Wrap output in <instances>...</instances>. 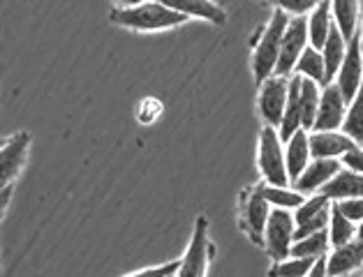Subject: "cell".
Masks as SVG:
<instances>
[{
	"mask_svg": "<svg viewBox=\"0 0 363 277\" xmlns=\"http://www.w3.org/2000/svg\"><path fill=\"white\" fill-rule=\"evenodd\" d=\"M289 19H291V16L287 12L273 10L269 23L264 26L259 33H257V38L252 42V77H255L257 86H259L264 79L276 74L282 35H285Z\"/></svg>",
	"mask_w": 363,
	"mask_h": 277,
	"instance_id": "obj_2",
	"label": "cell"
},
{
	"mask_svg": "<svg viewBox=\"0 0 363 277\" xmlns=\"http://www.w3.org/2000/svg\"><path fill=\"white\" fill-rule=\"evenodd\" d=\"M257 166H259L262 181L267 185L285 187L291 185L285 164V148L278 134V128L264 125L259 132V146H257Z\"/></svg>",
	"mask_w": 363,
	"mask_h": 277,
	"instance_id": "obj_3",
	"label": "cell"
},
{
	"mask_svg": "<svg viewBox=\"0 0 363 277\" xmlns=\"http://www.w3.org/2000/svg\"><path fill=\"white\" fill-rule=\"evenodd\" d=\"M257 111H259V118L264 125H271V128H280L282 123V113H285L287 106V95H289V77H280L273 74L269 79L257 86Z\"/></svg>",
	"mask_w": 363,
	"mask_h": 277,
	"instance_id": "obj_7",
	"label": "cell"
},
{
	"mask_svg": "<svg viewBox=\"0 0 363 277\" xmlns=\"http://www.w3.org/2000/svg\"><path fill=\"white\" fill-rule=\"evenodd\" d=\"M113 3H116V7H135V5L146 3V0H113Z\"/></svg>",
	"mask_w": 363,
	"mask_h": 277,
	"instance_id": "obj_36",
	"label": "cell"
},
{
	"mask_svg": "<svg viewBox=\"0 0 363 277\" xmlns=\"http://www.w3.org/2000/svg\"><path fill=\"white\" fill-rule=\"evenodd\" d=\"M306 277H329V273H326V256H320L315 261V266L310 268V273Z\"/></svg>",
	"mask_w": 363,
	"mask_h": 277,
	"instance_id": "obj_34",
	"label": "cell"
},
{
	"mask_svg": "<svg viewBox=\"0 0 363 277\" xmlns=\"http://www.w3.org/2000/svg\"><path fill=\"white\" fill-rule=\"evenodd\" d=\"M333 26H335V21H333V14H331V3H329V0H322V3L308 14V40H310V47H315V49L322 51L324 42H326V38H329V33H331Z\"/></svg>",
	"mask_w": 363,
	"mask_h": 277,
	"instance_id": "obj_21",
	"label": "cell"
},
{
	"mask_svg": "<svg viewBox=\"0 0 363 277\" xmlns=\"http://www.w3.org/2000/svg\"><path fill=\"white\" fill-rule=\"evenodd\" d=\"M329 3L335 26L342 33V38L350 42L361 26V0H329Z\"/></svg>",
	"mask_w": 363,
	"mask_h": 277,
	"instance_id": "obj_20",
	"label": "cell"
},
{
	"mask_svg": "<svg viewBox=\"0 0 363 277\" xmlns=\"http://www.w3.org/2000/svg\"><path fill=\"white\" fill-rule=\"evenodd\" d=\"M109 21L135 33H157L183 26L188 21V16L169 10V7L157 3V0H146V3L135 7H113Z\"/></svg>",
	"mask_w": 363,
	"mask_h": 277,
	"instance_id": "obj_1",
	"label": "cell"
},
{
	"mask_svg": "<svg viewBox=\"0 0 363 277\" xmlns=\"http://www.w3.org/2000/svg\"><path fill=\"white\" fill-rule=\"evenodd\" d=\"M211 256H213V243L208 238V220L199 215L197 222H194L190 245L185 249L174 277H206Z\"/></svg>",
	"mask_w": 363,
	"mask_h": 277,
	"instance_id": "obj_5",
	"label": "cell"
},
{
	"mask_svg": "<svg viewBox=\"0 0 363 277\" xmlns=\"http://www.w3.org/2000/svg\"><path fill=\"white\" fill-rule=\"evenodd\" d=\"M331 205L333 201L324 194H310L306 196V201L294 210V240L306 238L310 234H317V231L329 229V220H331Z\"/></svg>",
	"mask_w": 363,
	"mask_h": 277,
	"instance_id": "obj_10",
	"label": "cell"
},
{
	"mask_svg": "<svg viewBox=\"0 0 363 277\" xmlns=\"http://www.w3.org/2000/svg\"><path fill=\"white\" fill-rule=\"evenodd\" d=\"M157 3L167 5L169 10L179 12L183 16H188V19H201L213 26L227 23V12L216 0H157Z\"/></svg>",
	"mask_w": 363,
	"mask_h": 277,
	"instance_id": "obj_15",
	"label": "cell"
},
{
	"mask_svg": "<svg viewBox=\"0 0 363 277\" xmlns=\"http://www.w3.org/2000/svg\"><path fill=\"white\" fill-rule=\"evenodd\" d=\"M294 213L271 208V215L264 229V252L269 254L271 261H282L291 256V245H294Z\"/></svg>",
	"mask_w": 363,
	"mask_h": 277,
	"instance_id": "obj_6",
	"label": "cell"
},
{
	"mask_svg": "<svg viewBox=\"0 0 363 277\" xmlns=\"http://www.w3.org/2000/svg\"><path fill=\"white\" fill-rule=\"evenodd\" d=\"M310 47L308 40V16H291L285 35H282V44H280V56H278V65H276V74L280 77H291L296 69V62L301 58V53Z\"/></svg>",
	"mask_w": 363,
	"mask_h": 277,
	"instance_id": "obj_8",
	"label": "cell"
},
{
	"mask_svg": "<svg viewBox=\"0 0 363 277\" xmlns=\"http://www.w3.org/2000/svg\"><path fill=\"white\" fill-rule=\"evenodd\" d=\"M340 164H342V169H350V171L363 174V146L357 144L354 148H350L347 153L340 157Z\"/></svg>",
	"mask_w": 363,
	"mask_h": 277,
	"instance_id": "obj_33",
	"label": "cell"
},
{
	"mask_svg": "<svg viewBox=\"0 0 363 277\" xmlns=\"http://www.w3.org/2000/svg\"><path fill=\"white\" fill-rule=\"evenodd\" d=\"M30 153V134L16 132L0 146V190L14 187L16 178L21 176Z\"/></svg>",
	"mask_w": 363,
	"mask_h": 277,
	"instance_id": "obj_9",
	"label": "cell"
},
{
	"mask_svg": "<svg viewBox=\"0 0 363 277\" xmlns=\"http://www.w3.org/2000/svg\"><path fill=\"white\" fill-rule=\"evenodd\" d=\"M347 40L342 38V33L338 30V26H333L329 38H326L324 47H322V58H324V67H326V84L335 81V74L345 60V53H347Z\"/></svg>",
	"mask_w": 363,
	"mask_h": 277,
	"instance_id": "obj_22",
	"label": "cell"
},
{
	"mask_svg": "<svg viewBox=\"0 0 363 277\" xmlns=\"http://www.w3.org/2000/svg\"><path fill=\"white\" fill-rule=\"evenodd\" d=\"M342 132L347 134L350 139L357 141V144L363 146V86L359 88V93L354 95V100L347 104Z\"/></svg>",
	"mask_w": 363,
	"mask_h": 277,
	"instance_id": "obj_28",
	"label": "cell"
},
{
	"mask_svg": "<svg viewBox=\"0 0 363 277\" xmlns=\"http://www.w3.org/2000/svg\"><path fill=\"white\" fill-rule=\"evenodd\" d=\"M357 38H359V49H361V58H363V23L359 26V33H357Z\"/></svg>",
	"mask_w": 363,
	"mask_h": 277,
	"instance_id": "obj_37",
	"label": "cell"
},
{
	"mask_svg": "<svg viewBox=\"0 0 363 277\" xmlns=\"http://www.w3.org/2000/svg\"><path fill=\"white\" fill-rule=\"evenodd\" d=\"M172 277H174V275H172Z\"/></svg>",
	"mask_w": 363,
	"mask_h": 277,
	"instance_id": "obj_40",
	"label": "cell"
},
{
	"mask_svg": "<svg viewBox=\"0 0 363 277\" xmlns=\"http://www.w3.org/2000/svg\"><path fill=\"white\" fill-rule=\"evenodd\" d=\"M320 97H322V86L315 84L313 79L301 77V128L306 132L313 130L317 109H320Z\"/></svg>",
	"mask_w": 363,
	"mask_h": 277,
	"instance_id": "obj_23",
	"label": "cell"
},
{
	"mask_svg": "<svg viewBox=\"0 0 363 277\" xmlns=\"http://www.w3.org/2000/svg\"><path fill=\"white\" fill-rule=\"evenodd\" d=\"M317 259H301V256H287L282 261H273L269 268V277H306L310 268L315 266Z\"/></svg>",
	"mask_w": 363,
	"mask_h": 277,
	"instance_id": "obj_29",
	"label": "cell"
},
{
	"mask_svg": "<svg viewBox=\"0 0 363 277\" xmlns=\"http://www.w3.org/2000/svg\"><path fill=\"white\" fill-rule=\"evenodd\" d=\"M303 130L301 128V77L291 74L289 77V95H287V106L285 113H282V123L278 128V134L282 139V144L289 141V137L294 132Z\"/></svg>",
	"mask_w": 363,
	"mask_h": 277,
	"instance_id": "obj_19",
	"label": "cell"
},
{
	"mask_svg": "<svg viewBox=\"0 0 363 277\" xmlns=\"http://www.w3.org/2000/svg\"><path fill=\"white\" fill-rule=\"evenodd\" d=\"M294 74L306 77V79H313L315 84H320L324 88L326 86V67H324L322 51L315 49V47H306V51L301 53V58L296 62Z\"/></svg>",
	"mask_w": 363,
	"mask_h": 277,
	"instance_id": "obj_26",
	"label": "cell"
},
{
	"mask_svg": "<svg viewBox=\"0 0 363 277\" xmlns=\"http://www.w3.org/2000/svg\"><path fill=\"white\" fill-rule=\"evenodd\" d=\"M331 240H329V229L317 231V234H310L306 238L294 240L291 245V256H301V259H320L329 254Z\"/></svg>",
	"mask_w": 363,
	"mask_h": 277,
	"instance_id": "obj_25",
	"label": "cell"
},
{
	"mask_svg": "<svg viewBox=\"0 0 363 277\" xmlns=\"http://www.w3.org/2000/svg\"><path fill=\"white\" fill-rule=\"evenodd\" d=\"M262 192L264 199L271 203V208H282V210H291L294 213L301 203L306 201V194H301L294 187H278V185H267L262 181Z\"/></svg>",
	"mask_w": 363,
	"mask_h": 277,
	"instance_id": "obj_24",
	"label": "cell"
},
{
	"mask_svg": "<svg viewBox=\"0 0 363 277\" xmlns=\"http://www.w3.org/2000/svg\"><path fill=\"white\" fill-rule=\"evenodd\" d=\"M320 194L329 196L331 201L357 199V196H363V174L350 171V169H340V171L322 187Z\"/></svg>",
	"mask_w": 363,
	"mask_h": 277,
	"instance_id": "obj_18",
	"label": "cell"
},
{
	"mask_svg": "<svg viewBox=\"0 0 363 277\" xmlns=\"http://www.w3.org/2000/svg\"><path fill=\"white\" fill-rule=\"evenodd\" d=\"M357 227L352 220H347L342 213L331 205V220H329V240H331V247H340V245H347L357 238Z\"/></svg>",
	"mask_w": 363,
	"mask_h": 277,
	"instance_id": "obj_27",
	"label": "cell"
},
{
	"mask_svg": "<svg viewBox=\"0 0 363 277\" xmlns=\"http://www.w3.org/2000/svg\"><path fill=\"white\" fill-rule=\"evenodd\" d=\"M333 84L340 88V93L347 102L354 100V95H357L359 88L363 86V58H361L357 35H354L347 44V53H345V60L338 69V74H335Z\"/></svg>",
	"mask_w": 363,
	"mask_h": 277,
	"instance_id": "obj_12",
	"label": "cell"
},
{
	"mask_svg": "<svg viewBox=\"0 0 363 277\" xmlns=\"http://www.w3.org/2000/svg\"><path fill=\"white\" fill-rule=\"evenodd\" d=\"M333 205L347 220H352L354 225H361L363 222V196H357V199H342V201H333Z\"/></svg>",
	"mask_w": 363,
	"mask_h": 277,
	"instance_id": "obj_31",
	"label": "cell"
},
{
	"mask_svg": "<svg viewBox=\"0 0 363 277\" xmlns=\"http://www.w3.org/2000/svg\"><path fill=\"white\" fill-rule=\"evenodd\" d=\"M357 238H361V240H363V222L357 227Z\"/></svg>",
	"mask_w": 363,
	"mask_h": 277,
	"instance_id": "obj_38",
	"label": "cell"
},
{
	"mask_svg": "<svg viewBox=\"0 0 363 277\" xmlns=\"http://www.w3.org/2000/svg\"><path fill=\"white\" fill-rule=\"evenodd\" d=\"M271 215V203L264 199L262 183L245 187L238 199V220H241L243 234L252 240L255 245H264V229Z\"/></svg>",
	"mask_w": 363,
	"mask_h": 277,
	"instance_id": "obj_4",
	"label": "cell"
},
{
	"mask_svg": "<svg viewBox=\"0 0 363 277\" xmlns=\"http://www.w3.org/2000/svg\"><path fill=\"white\" fill-rule=\"evenodd\" d=\"M347 100L342 97L340 88L335 84H326L322 88L320 109H317V118L310 132H333L342 130L345 113H347Z\"/></svg>",
	"mask_w": 363,
	"mask_h": 277,
	"instance_id": "obj_11",
	"label": "cell"
},
{
	"mask_svg": "<svg viewBox=\"0 0 363 277\" xmlns=\"http://www.w3.org/2000/svg\"><path fill=\"white\" fill-rule=\"evenodd\" d=\"M342 169L340 159H324V157H313L310 164L306 166V171L301 174L291 187L298 190L301 194H317L322 187L331 181V178Z\"/></svg>",
	"mask_w": 363,
	"mask_h": 277,
	"instance_id": "obj_13",
	"label": "cell"
},
{
	"mask_svg": "<svg viewBox=\"0 0 363 277\" xmlns=\"http://www.w3.org/2000/svg\"><path fill=\"white\" fill-rule=\"evenodd\" d=\"M310 155L324 159H340L350 148L357 146V141L350 139L342 130L333 132H308Z\"/></svg>",
	"mask_w": 363,
	"mask_h": 277,
	"instance_id": "obj_14",
	"label": "cell"
},
{
	"mask_svg": "<svg viewBox=\"0 0 363 277\" xmlns=\"http://www.w3.org/2000/svg\"><path fill=\"white\" fill-rule=\"evenodd\" d=\"M264 3L273 5L276 10L287 12L289 16H306L313 12L322 0H264Z\"/></svg>",
	"mask_w": 363,
	"mask_h": 277,
	"instance_id": "obj_30",
	"label": "cell"
},
{
	"mask_svg": "<svg viewBox=\"0 0 363 277\" xmlns=\"http://www.w3.org/2000/svg\"><path fill=\"white\" fill-rule=\"evenodd\" d=\"M3 144H5V139H3V137H0V146H3Z\"/></svg>",
	"mask_w": 363,
	"mask_h": 277,
	"instance_id": "obj_39",
	"label": "cell"
},
{
	"mask_svg": "<svg viewBox=\"0 0 363 277\" xmlns=\"http://www.w3.org/2000/svg\"><path fill=\"white\" fill-rule=\"evenodd\" d=\"M285 164H287V176L289 183H294L296 178L306 171V166L310 164V139L306 130H298L289 137V141H285Z\"/></svg>",
	"mask_w": 363,
	"mask_h": 277,
	"instance_id": "obj_17",
	"label": "cell"
},
{
	"mask_svg": "<svg viewBox=\"0 0 363 277\" xmlns=\"http://www.w3.org/2000/svg\"><path fill=\"white\" fill-rule=\"evenodd\" d=\"M12 192H14V187H7V190H0V220L5 217L7 208H10V201H12Z\"/></svg>",
	"mask_w": 363,
	"mask_h": 277,
	"instance_id": "obj_35",
	"label": "cell"
},
{
	"mask_svg": "<svg viewBox=\"0 0 363 277\" xmlns=\"http://www.w3.org/2000/svg\"><path fill=\"white\" fill-rule=\"evenodd\" d=\"M179 264H181V259H176V261L153 266V268H144V271L130 273L125 277H172V275H176V271H179Z\"/></svg>",
	"mask_w": 363,
	"mask_h": 277,
	"instance_id": "obj_32",
	"label": "cell"
},
{
	"mask_svg": "<svg viewBox=\"0 0 363 277\" xmlns=\"http://www.w3.org/2000/svg\"><path fill=\"white\" fill-rule=\"evenodd\" d=\"M363 266V240L354 238L352 243L333 247L326 254V273L329 277H345Z\"/></svg>",
	"mask_w": 363,
	"mask_h": 277,
	"instance_id": "obj_16",
	"label": "cell"
}]
</instances>
